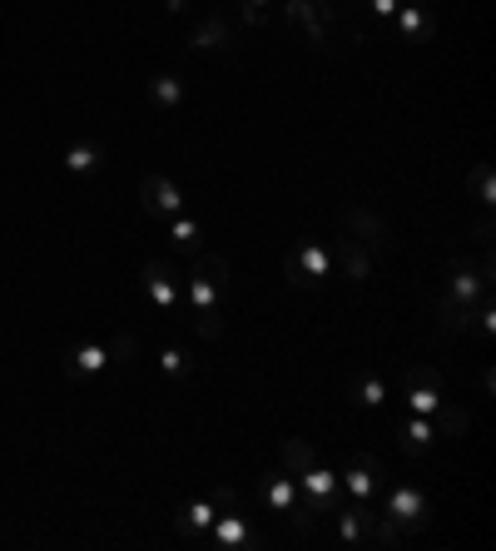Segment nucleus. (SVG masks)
Returning <instances> with one entry per match:
<instances>
[{"label":"nucleus","mask_w":496,"mask_h":551,"mask_svg":"<svg viewBox=\"0 0 496 551\" xmlns=\"http://www.w3.org/2000/svg\"><path fill=\"white\" fill-rule=\"evenodd\" d=\"M234 10H239V20L248 30H263L273 20V0H234Z\"/></svg>","instance_id":"nucleus-24"},{"label":"nucleus","mask_w":496,"mask_h":551,"mask_svg":"<svg viewBox=\"0 0 496 551\" xmlns=\"http://www.w3.org/2000/svg\"><path fill=\"white\" fill-rule=\"evenodd\" d=\"M437 413H442V422H432V427H437V437H462V432H467V422H472L467 408H457V403H447V408L437 403Z\"/></svg>","instance_id":"nucleus-23"},{"label":"nucleus","mask_w":496,"mask_h":551,"mask_svg":"<svg viewBox=\"0 0 496 551\" xmlns=\"http://www.w3.org/2000/svg\"><path fill=\"white\" fill-rule=\"evenodd\" d=\"M472 199H477L482 209H492L496 204V179H492V164H487V159L472 164Z\"/></svg>","instance_id":"nucleus-22"},{"label":"nucleus","mask_w":496,"mask_h":551,"mask_svg":"<svg viewBox=\"0 0 496 551\" xmlns=\"http://www.w3.org/2000/svg\"><path fill=\"white\" fill-rule=\"evenodd\" d=\"M164 5H169L174 15H184V10H189V0H164Z\"/></svg>","instance_id":"nucleus-32"},{"label":"nucleus","mask_w":496,"mask_h":551,"mask_svg":"<svg viewBox=\"0 0 496 551\" xmlns=\"http://www.w3.org/2000/svg\"><path fill=\"white\" fill-rule=\"evenodd\" d=\"M353 398H358L363 408H382V403H387V378H377V373H368V378H358V388H353Z\"/></svg>","instance_id":"nucleus-25"},{"label":"nucleus","mask_w":496,"mask_h":551,"mask_svg":"<svg viewBox=\"0 0 496 551\" xmlns=\"http://www.w3.org/2000/svg\"><path fill=\"white\" fill-rule=\"evenodd\" d=\"M338 224H343V229H348V239H353V244H363L368 254H377V249H387V244H392L387 219H382V214H372L368 204H343V209H338Z\"/></svg>","instance_id":"nucleus-5"},{"label":"nucleus","mask_w":496,"mask_h":551,"mask_svg":"<svg viewBox=\"0 0 496 551\" xmlns=\"http://www.w3.org/2000/svg\"><path fill=\"white\" fill-rule=\"evenodd\" d=\"M189 45H194V50H214V55H229V50H239V35H234L229 15H224V10H214V15H204V20L189 30Z\"/></svg>","instance_id":"nucleus-8"},{"label":"nucleus","mask_w":496,"mask_h":551,"mask_svg":"<svg viewBox=\"0 0 496 551\" xmlns=\"http://www.w3.org/2000/svg\"><path fill=\"white\" fill-rule=\"evenodd\" d=\"M402 383H407V388H442V368H432V363H407V368H402Z\"/></svg>","instance_id":"nucleus-26"},{"label":"nucleus","mask_w":496,"mask_h":551,"mask_svg":"<svg viewBox=\"0 0 496 551\" xmlns=\"http://www.w3.org/2000/svg\"><path fill=\"white\" fill-rule=\"evenodd\" d=\"M159 368H164L169 378H189V373H194V363H189L184 348H164V353H159Z\"/></svg>","instance_id":"nucleus-28"},{"label":"nucleus","mask_w":496,"mask_h":551,"mask_svg":"<svg viewBox=\"0 0 496 551\" xmlns=\"http://www.w3.org/2000/svg\"><path fill=\"white\" fill-rule=\"evenodd\" d=\"M139 204L149 214V224L169 219V214H184V189L169 179V174H144L139 179Z\"/></svg>","instance_id":"nucleus-7"},{"label":"nucleus","mask_w":496,"mask_h":551,"mask_svg":"<svg viewBox=\"0 0 496 551\" xmlns=\"http://www.w3.org/2000/svg\"><path fill=\"white\" fill-rule=\"evenodd\" d=\"M278 462H283V472H308L313 462H318V452H313V442H303V437H283L278 442Z\"/></svg>","instance_id":"nucleus-19"},{"label":"nucleus","mask_w":496,"mask_h":551,"mask_svg":"<svg viewBox=\"0 0 496 551\" xmlns=\"http://www.w3.org/2000/svg\"><path fill=\"white\" fill-rule=\"evenodd\" d=\"M397 437H402V452H427L432 442H437V427H432V417H407V422H397Z\"/></svg>","instance_id":"nucleus-17"},{"label":"nucleus","mask_w":496,"mask_h":551,"mask_svg":"<svg viewBox=\"0 0 496 551\" xmlns=\"http://www.w3.org/2000/svg\"><path fill=\"white\" fill-rule=\"evenodd\" d=\"M139 278H144V298H149L159 313H174V308H179V278H174V269H169L164 259H149Z\"/></svg>","instance_id":"nucleus-10"},{"label":"nucleus","mask_w":496,"mask_h":551,"mask_svg":"<svg viewBox=\"0 0 496 551\" xmlns=\"http://www.w3.org/2000/svg\"><path fill=\"white\" fill-rule=\"evenodd\" d=\"M333 264L353 278V283H368V278H372V254L363 249V244H353V239H343V249H338V259H333Z\"/></svg>","instance_id":"nucleus-18"},{"label":"nucleus","mask_w":496,"mask_h":551,"mask_svg":"<svg viewBox=\"0 0 496 551\" xmlns=\"http://www.w3.org/2000/svg\"><path fill=\"white\" fill-rule=\"evenodd\" d=\"M372 5V15H387V20H392V15H397V5H402V0H368Z\"/></svg>","instance_id":"nucleus-31"},{"label":"nucleus","mask_w":496,"mask_h":551,"mask_svg":"<svg viewBox=\"0 0 496 551\" xmlns=\"http://www.w3.org/2000/svg\"><path fill=\"white\" fill-rule=\"evenodd\" d=\"M492 234H496V224H492V209H487V214L477 219V229H472V244H477V249H492Z\"/></svg>","instance_id":"nucleus-30"},{"label":"nucleus","mask_w":496,"mask_h":551,"mask_svg":"<svg viewBox=\"0 0 496 551\" xmlns=\"http://www.w3.org/2000/svg\"><path fill=\"white\" fill-rule=\"evenodd\" d=\"M258 492H263V502H268L273 512H288V517H293V512L303 507V502H298V477H293V472H283V467H278V472H268V477L258 482Z\"/></svg>","instance_id":"nucleus-13"},{"label":"nucleus","mask_w":496,"mask_h":551,"mask_svg":"<svg viewBox=\"0 0 496 551\" xmlns=\"http://www.w3.org/2000/svg\"><path fill=\"white\" fill-rule=\"evenodd\" d=\"M283 278H288V288H323L333 278V254L318 239H298L283 259Z\"/></svg>","instance_id":"nucleus-4"},{"label":"nucleus","mask_w":496,"mask_h":551,"mask_svg":"<svg viewBox=\"0 0 496 551\" xmlns=\"http://www.w3.org/2000/svg\"><path fill=\"white\" fill-rule=\"evenodd\" d=\"M382 512L412 537V532H422L427 522H432V502H427V492L412 482V477H392V482H382Z\"/></svg>","instance_id":"nucleus-3"},{"label":"nucleus","mask_w":496,"mask_h":551,"mask_svg":"<svg viewBox=\"0 0 496 551\" xmlns=\"http://www.w3.org/2000/svg\"><path fill=\"white\" fill-rule=\"evenodd\" d=\"M110 368V343H75L65 353V378H100Z\"/></svg>","instance_id":"nucleus-12"},{"label":"nucleus","mask_w":496,"mask_h":551,"mask_svg":"<svg viewBox=\"0 0 496 551\" xmlns=\"http://www.w3.org/2000/svg\"><path fill=\"white\" fill-rule=\"evenodd\" d=\"M164 229H169V244H174V254H199V224L194 219H184V214H169V219H159Z\"/></svg>","instance_id":"nucleus-20"},{"label":"nucleus","mask_w":496,"mask_h":551,"mask_svg":"<svg viewBox=\"0 0 496 551\" xmlns=\"http://www.w3.org/2000/svg\"><path fill=\"white\" fill-rule=\"evenodd\" d=\"M229 507H239V492H234V487H214L204 502H189V507H179V517H174V532H179V537L209 532V527H214V517H219V512H229Z\"/></svg>","instance_id":"nucleus-6"},{"label":"nucleus","mask_w":496,"mask_h":551,"mask_svg":"<svg viewBox=\"0 0 496 551\" xmlns=\"http://www.w3.org/2000/svg\"><path fill=\"white\" fill-rule=\"evenodd\" d=\"M392 20H397V35H402L407 45H427V40H437V15L427 10V0H402Z\"/></svg>","instance_id":"nucleus-9"},{"label":"nucleus","mask_w":496,"mask_h":551,"mask_svg":"<svg viewBox=\"0 0 496 551\" xmlns=\"http://www.w3.org/2000/svg\"><path fill=\"white\" fill-rule=\"evenodd\" d=\"M283 15L318 55H348V50L363 45V35H348L333 0H283Z\"/></svg>","instance_id":"nucleus-2"},{"label":"nucleus","mask_w":496,"mask_h":551,"mask_svg":"<svg viewBox=\"0 0 496 551\" xmlns=\"http://www.w3.org/2000/svg\"><path fill=\"white\" fill-rule=\"evenodd\" d=\"M105 159H110V144H105V139H75V144L65 149V169H70V174H95Z\"/></svg>","instance_id":"nucleus-15"},{"label":"nucleus","mask_w":496,"mask_h":551,"mask_svg":"<svg viewBox=\"0 0 496 551\" xmlns=\"http://www.w3.org/2000/svg\"><path fill=\"white\" fill-rule=\"evenodd\" d=\"M338 487H343V497H348V502H372V497L382 492V477L353 457V462H348V472L338 477Z\"/></svg>","instance_id":"nucleus-14"},{"label":"nucleus","mask_w":496,"mask_h":551,"mask_svg":"<svg viewBox=\"0 0 496 551\" xmlns=\"http://www.w3.org/2000/svg\"><path fill=\"white\" fill-rule=\"evenodd\" d=\"M149 100H154L159 110H179V105H184V80H179V75H154V80H149Z\"/></svg>","instance_id":"nucleus-21"},{"label":"nucleus","mask_w":496,"mask_h":551,"mask_svg":"<svg viewBox=\"0 0 496 551\" xmlns=\"http://www.w3.org/2000/svg\"><path fill=\"white\" fill-rule=\"evenodd\" d=\"M437 333H447V338H457V333H467L472 323H477V308H467V303H457V298H447V293H437Z\"/></svg>","instance_id":"nucleus-16"},{"label":"nucleus","mask_w":496,"mask_h":551,"mask_svg":"<svg viewBox=\"0 0 496 551\" xmlns=\"http://www.w3.org/2000/svg\"><path fill=\"white\" fill-rule=\"evenodd\" d=\"M204 547H258V537H253V527H248V517L239 512V507H229V512H219L214 517V527H209V542Z\"/></svg>","instance_id":"nucleus-11"},{"label":"nucleus","mask_w":496,"mask_h":551,"mask_svg":"<svg viewBox=\"0 0 496 551\" xmlns=\"http://www.w3.org/2000/svg\"><path fill=\"white\" fill-rule=\"evenodd\" d=\"M229 259L224 254H194V264H189V303H194V333L199 338H209V343H219L224 338V293H229Z\"/></svg>","instance_id":"nucleus-1"},{"label":"nucleus","mask_w":496,"mask_h":551,"mask_svg":"<svg viewBox=\"0 0 496 551\" xmlns=\"http://www.w3.org/2000/svg\"><path fill=\"white\" fill-rule=\"evenodd\" d=\"M442 403V388H407V408L417 417H432Z\"/></svg>","instance_id":"nucleus-27"},{"label":"nucleus","mask_w":496,"mask_h":551,"mask_svg":"<svg viewBox=\"0 0 496 551\" xmlns=\"http://www.w3.org/2000/svg\"><path fill=\"white\" fill-rule=\"evenodd\" d=\"M134 358H139V343L129 333H115L110 338V363H134Z\"/></svg>","instance_id":"nucleus-29"}]
</instances>
